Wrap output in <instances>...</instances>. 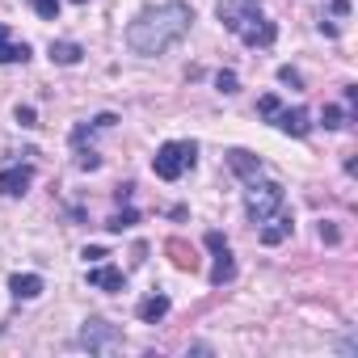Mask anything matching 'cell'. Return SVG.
Segmentation results:
<instances>
[{
	"instance_id": "cell-21",
	"label": "cell",
	"mask_w": 358,
	"mask_h": 358,
	"mask_svg": "<svg viewBox=\"0 0 358 358\" xmlns=\"http://www.w3.org/2000/svg\"><path fill=\"white\" fill-rule=\"evenodd\" d=\"M30 5H34V13H38L43 22H55V17H59V0H30Z\"/></svg>"
},
{
	"instance_id": "cell-8",
	"label": "cell",
	"mask_w": 358,
	"mask_h": 358,
	"mask_svg": "<svg viewBox=\"0 0 358 358\" xmlns=\"http://www.w3.org/2000/svg\"><path fill=\"white\" fill-rule=\"evenodd\" d=\"M164 253H169V262L177 266V270H199V253H194V245L190 241H182V236H169L164 241Z\"/></svg>"
},
{
	"instance_id": "cell-13",
	"label": "cell",
	"mask_w": 358,
	"mask_h": 358,
	"mask_svg": "<svg viewBox=\"0 0 358 358\" xmlns=\"http://www.w3.org/2000/svg\"><path fill=\"white\" fill-rule=\"evenodd\" d=\"M114 122H118V114H97V118H89V122H80V127L72 131V148H80V143H85V139H93L97 131H110Z\"/></svg>"
},
{
	"instance_id": "cell-25",
	"label": "cell",
	"mask_w": 358,
	"mask_h": 358,
	"mask_svg": "<svg viewBox=\"0 0 358 358\" xmlns=\"http://www.w3.org/2000/svg\"><path fill=\"white\" fill-rule=\"evenodd\" d=\"M215 85H220L224 93H236V72H220V76H215Z\"/></svg>"
},
{
	"instance_id": "cell-29",
	"label": "cell",
	"mask_w": 358,
	"mask_h": 358,
	"mask_svg": "<svg viewBox=\"0 0 358 358\" xmlns=\"http://www.w3.org/2000/svg\"><path fill=\"white\" fill-rule=\"evenodd\" d=\"M131 190H135V186H131V182H122V186L114 190V199H118V203H127V199H131Z\"/></svg>"
},
{
	"instance_id": "cell-1",
	"label": "cell",
	"mask_w": 358,
	"mask_h": 358,
	"mask_svg": "<svg viewBox=\"0 0 358 358\" xmlns=\"http://www.w3.org/2000/svg\"><path fill=\"white\" fill-rule=\"evenodd\" d=\"M194 26V9L173 0V5H156V9H143L131 26H127V47L135 55H160L169 51L173 43H182Z\"/></svg>"
},
{
	"instance_id": "cell-20",
	"label": "cell",
	"mask_w": 358,
	"mask_h": 358,
	"mask_svg": "<svg viewBox=\"0 0 358 358\" xmlns=\"http://www.w3.org/2000/svg\"><path fill=\"white\" fill-rule=\"evenodd\" d=\"M76 169H85V173H93V169H101V156H97L93 148H76Z\"/></svg>"
},
{
	"instance_id": "cell-3",
	"label": "cell",
	"mask_w": 358,
	"mask_h": 358,
	"mask_svg": "<svg viewBox=\"0 0 358 358\" xmlns=\"http://www.w3.org/2000/svg\"><path fill=\"white\" fill-rule=\"evenodd\" d=\"M194 160H199V143L194 139H169V143L156 148L152 173L160 177V182H177L186 169H194Z\"/></svg>"
},
{
	"instance_id": "cell-7",
	"label": "cell",
	"mask_w": 358,
	"mask_h": 358,
	"mask_svg": "<svg viewBox=\"0 0 358 358\" xmlns=\"http://www.w3.org/2000/svg\"><path fill=\"white\" fill-rule=\"evenodd\" d=\"M34 182V169L30 164H5L0 169V194H9V199H22Z\"/></svg>"
},
{
	"instance_id": "cell-10",
	"label": "cell",
	"mask_w": 358,
	"mask_h": 358,
	"mask_svg": "<svg viewBox=\"0 0 358 358\" xmlns=\"http://www.w3.org/2000/svg\"><path fill=\"white\" fill-rule=\"evenodd\" d=\"M228 169H232L236 177H245V182H253V177L262 173V156H253V152H245V148H232V152H228Z\"/></svg>"
},
{
	"instance_id": "cell-31",
	"label": "cell",
	"mask_w": 358,
	"mask_h": 358,
	"mask_svg": "<svg viewBox=\"0 0 358 358\" xmlns=\"http://www.w3.org/2000/svg\"><path fill=\"white\" fill-rule=\"evenodd\" d=\"M0 333H5V324H0Z\"/></svg>"
},
{
	"instance_id": "cell-17",
	"label": "cell",
	"mask_w": 358,
	"mask_h": 358,
	"mask_svg": "<svg viewBox=\"0 0 358 358\" xmlns=\"http://www.w3.org/2000/svg\"><path fill=\"white\" fill-rule=\"evenodd\" d=\"M80 43H51V64H64V68H72V64H80Z\"/></svg>"
},
{
	"instance_id": "cell-14",
	"label": "cell",
	"mask_w": 358,
	"mask_h": 358,
	"mask_svg": "<svg viewBox=\"0 0 358 358\" xmlns=\"http://www.w3.org/2000/svg\"><path fill=\"white\" fill-rule=\"evenodd\" d=\"M9 291H13L17 299H38V295H43V278H38V274H13V278H9Z\"/></svg>"
},
{
	"instance_id": "cell-9",
	"label": "cell",
	"mask_w": 358,
	"mask_h": 358,
	"mask_svg": "<svg viewBox=\"0 0 358 358\" xmlns=\"http://www.w3.org/2000/svg\"><path fill=\"white\" fill-rule=\"evenodd\" d=\"M89 287H97V291H127V274L122 270H114V266H93L89 270Z\"/></svg>"
},
{
	"instance_id": "cell-23",
	"label": "cell",
	"mask_w": 358,
	"mask_h": 358,
	"mask_svg": "<svg viewBox=\"0 0 358 358\" xmlns=\"http://www.w3.org/2000/svg\"><path fill=\"white\" fill-rule=\"evenodd\" d=\"M257 114H266V118H274V114H278V97H274V93H266V97L257 101Z\"/></svg>"
},
{
	"instance_id": "cell-12",
	"label": "cell",
	"mask_w": 358,
	"mask_h": 358,
	"mask_svg": "<svg viewBox=\"0 0 358 358\" xmlns=\"http://www.w3.org/2000/svg\"><path fill=\"white\" fill-rule=\"evenodd\" d=\"M30 59V47L26 43H13L9 38V26L0 22V64H26Z\"/></svg>"
},
{
	"instance_id": "cell-6",
	"label": "cell",
	"mask_w": 358,
	"mask_h": 358,
	"mask_svg": "<svg viewBox=\"0 0 358 358\" xmlns=\"http://www.w3.org/2000/svg\"><path fill=\"white\" fill-rule=\"evenodd\" d=\"M207 249L215 253V266H211V287H228L236 278V262H232V249L224 241V232H207Z\"/></svg>"
},
{
	"instance_id": "cell-24",
	"label": "cell",
	"mask_w": 358,
	"mask_h": 358,
	"mask_svg": "<svg viewBox=\"0 0 358 358\" xmlns=\"http://www.w3.org/2000/svg\"><path fill=\"white\" fill-rule=\"evenodd\" d=\"M278 80H282V85H291V89H299V85H303L295 68H278Z\"/></svg>"
},
{
	"instance_id": "cell-5",
	"label": "cell",
	"mask_w": 358,
	"mask_h": 358,
	"mask_svg": "<svg viewBox=\"0 0 358 358\" xmlns=\"http://www.w3.org/2000/svg\"><path fill=\"white\" fill-rule=\"evenodd\" d=\"M89 354H106V350H114V345H122V329L118 324H110V320H101V316H93V320H85V329H80V337H76Z\"/></svg>"
},
{
	"instance_id": "cell-22",
	"label": "cell",
	"mask_w": 358,
	"mask_h": 358,
	"mask_svg": "<svg viewBox=\"0 0 358 358\" xmlns=\"http://www.w3.org/2000/svg\"><path fill=\"white\" fill-rule=\"evenodd\" d=\"M13 118H17L22 127H38V114H34V106H17V110H13Z\"/></svg>"
},
{
	"instance_id": "cell-16",
	"label": "cell",
	"mask_w": 358,
	"mask_h": 358,
	"mask_svg": "<svg viewBox=\"0 0 358 358\" xmlns=\"http://www.w3.org/2000/svg\"><path fill=\"white\" fill-rule=\"evenodd\" d=\"M295 232V224H291V215H278L270 228H262V245H282L287 236Z\"/></svg>"
},
{
	"instance_id": "cell-15",
	"label": "cell",
	"mask_w": 358,
	"mask_h": 358,
	"mask_svg": "<svg viewBox=\"0 0 358 358\" xmlns=\"http://www.w3.org/2000/svg\"><path fill=\"white\" fill-rule=\"evenodd\" d=\"M169 316V295H148L143 303H139V320L143 324H156V320H164Z\"/></svg>"
},
{
	"instance_id": "cell-18",
	"label": "cell",
	"mask_w": 358,
	"mask_h": 358,
	"mask_svg": "<svg viewBox=\"0 0 358 358\" xmlns=\"http://www.w3.org/2000/svg\"><path fill=\"white\" fill-rule=\"evenodd\" d=\"M135 224H139V211H131V207H122V211H114V215L106 220L110 232H127V228H135Z\"/></svg>"
},
{
	"instance_id": "cell-11",
	"label": "cell",
	"mask_w": 358,
	"mask_h": 358,
	"mask_svg": "<svg viewBox=\"0 0 358 358\" xmlns=\"http://www.w3.org/2000/svg\"><path fill=\"white\" fill-rule=\"evenodd\" d=\"M274 122H278L287 135H295V139H303V135L312 131V118H308V110H282V106H278Z\"/></svg>"
},
{
	"instance_id": "cell-19",
	"label": "cell",
	"mask_w": 358,
	"mask_h": 358,
	"mask_svg": "<svg viewBox=\"0 0 358 358\" xmlns=\"http://www.w3.org/2000/svg\"><path fill=\"white\" fill-rule=\"evenodd\" d=\"M350 118H354V114H350V110H337V106H324V110H320V122H324L329 131H337V127H345Z\"/></svg>"
},
{
	"instance_id": "cell-30",
	"label": "cell",
	"mask_w": 358,
	"mask_h": 358,
	"mask_svg": "<svg viewBox=\"0 0 358 358\" xmlns=\"http://www.w3.org/2000/svg\"><path fill=\"white\" fill-rule=\"evenodd\" d=\"M76 5H89V0H76Z\"/></svg>"
},
{
	"instance_id": "cell-2",
	"label": "cell",
	"mask_w": 358,
	"mask_h": 358,
	"mask_svg": "<svg viewBox=\"0 0 358 358\" xmlns=\"http://www.w3.org/2000/svg\"><path fill=\"white\" fill-rule=\"evenodd\" d=\"M220 22L245 43V47H270L274 43V22L262 13V5H257V0H220Z\"/></svg>"
},
{
	"instance_id": "cell-27",
	"label": "cell",
	"mask_w": 358,
	"mask_h": 358,
	"mask_svg": "<svg viewBox=\"0 0 358 358\" xmlns=\"http://www.w3.org/2000/svg\"><path fill=\"white\" fill-rule=\"evenodd\" d=\"M106 257H110V253H106L101 245H93V249H85V262H106Z\"/></svg>"
},
{
	"instance_id": "cell-4",
	"label": "cell",
	"mask_w": 358,
	"mask_h": 358,
	"mask_svg": "<svg viewBox=\"0 0 358 358\" xmlns=\"http://www.w3.org/2000/svg\"><path fill=\"white\" fill-rule=\"evenodd\" d=\"M282 199H287V190L278 182H257L253 177L249 190H245V211H249L253 224H266V220H274L282 211Z\"/></svg>"
},
{
	"instance_id": "cell-28",
	"label": "cell",
	"mask_w": 358,
	"mask_h": 358,
	"mask_svg": "<svg viewBox=\"0 0 358 358\" xmlns=\"http://www.w3.org/2000/svg\"><path fill=\"white\" fill-rule=\"evenodd\" d=\"M333 17H350V0H333Z\"/></svg>"
},
{
	"instance_id": "cell-26",
	"label": "cell",
	"mask_w": 358,
	"mask_h": 358,
	"mask_svg": "<svg viewBox=\"0 0 358 358\" xmlns=\"http://www.w3.org/2000/svg\"><path fill=\"white\" fill-rule=\"evenodd\" d=\"M320 241H329V245H337V241H341V232H337L333 224H320Z\"/></svg>"
}]
</instances>
